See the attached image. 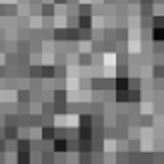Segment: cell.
<instances>
[{"mask_svg": "<svg viewBox=\"0 0 164 164\" xmlns=\"http://www.w3.org/2000/svg\"><path fill=\"white\" fill-rule=\"evenodd\" d=\"M56 150H58V152L66 150V140H58V142H56Z\"/></svg>", "mask_w": 164, "mask_h": 164, "instance_id": "1", "label": "cell"}, {"mask_svg": "<svg viewBox=\"0 0 164 164\" xmlns=\"http://www.w3.org/2000/svg\"><path fill=\"white\" fill-rule=\"evenodd\" d=\"M154 32H156V34H154V38H160V40H162V28H160V30H158V28H156V30H154Z\"/></svg>", "mask_w": 164, "mask_h": 164, "instance_id": "2", "label": "cell"}, {"mask_svg": "<svg viewBox=\"0 0 164 164\" xmlns=\"http://www.w3.org/2000/svg\"><path fill=\"white\" fill-rule=\"evenodd\" d=\"M126 86H128V82H126V80H120V82H118V88H126Z\"/></svg>", "mask_w": 164, "mask_h": 164, "instance_id": "3", "label": "cell"}, {"mask_svg": "<svg viewBox=\"0 0 164 164\" xmlns=\"http://www.w3.org/2000/svg\"><path fill=\"white\" fill-rule=\"evenodd\" d=\"M44 136H46V138H50V136H52V130H48V128H46V130H44Z\"/></svg>", "mask_w": 164, "mask_h": 164, "instance_id": "4", "label": "cell"}, {"mask_svg": "<svg viewBox=\"0 0 164 164\" xmlns=\"http://www.w3.org/2000/svg\"><path fill=\"white\" fill-rule=\"evenodd\" d=\"M56 2H64V0H56Z\"/></svg>", "mask_w": 164, "mask_h": 164, "instance_id": "5", "label": "cell"}]
</instances>
